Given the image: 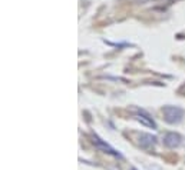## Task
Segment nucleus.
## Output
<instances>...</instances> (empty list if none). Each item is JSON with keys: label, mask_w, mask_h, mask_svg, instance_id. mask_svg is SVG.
Here are the masks:
<instances>
[{"label": "nucleus", "mask_w": 185, "mask_h": 170, "mask_svg": "<svg viewBox=\"0 0 185 170\" xmlns=\"http://www.w3.org/2000/svg\"><path fill=\"white\" fill-rule=\"evenodd\" d=\"M162 113H164V117L165 120L168 122V123H179L184 116V110L177 106H165L162 109Z\"/></svg>", "instance_id": "nucleus-1"}, {"label": "nucleus", "mask_w": 185, "mask_h": 170, "mask_svg": "<svg viewBox=\"0 0 185 170\" xmlns=\"http://www.w3.org/2000/svg\"><path fill=\"white\" fill-rule=\"evenodd\" d=\"M155 141H156V139L154 136H151V134H145V133H142L141 137H139V146L145 150H149L151 147H154Z\"/></svg>", "instance_id": "nucleus-2"}, {"label": "nucleus", "mask_w": 185, "mask_h": 170, "mask_svg": "<svg viewBox=\"0 0 185 170\" xmlns=\"http://www.w3.org/2000/svg\"><path fill=\"white\" fill-rule=\"evenodd\" d=\"M164 143L168 146V147L174 149V147H178V146H179L181 137H179V134H177V133H168L164 139Z\"/></svg>", "instance_id": "nucleus-3"}, {"label": "nucleus", "mask_w": 185, "mask_h": 170, "mask_svg": "<svg viewBox=\"0 0 185 170\" xmlns=\"http://www.w3.org/2000/svg\"><path fill=\"white\" fill-rule=\"evenodd\" d=\"M136 120L138 122H141V123H144L145 126H148V127H152V129H155V123H154L151 119H148L146 116H144V114H138L136 116Z\"/></svg>", "instance_id": "nucleus-4"}, {"label": "nucleus", "mask_w": 185, "mask_h": 170, "mask_svg": "<svg viewBox=\"0 0 185 170\" xmlns=\"http://www.w3.org/2000/svg\"><path fill=\"white\" fill-rule=\"evenodd\" d=\"M132 170H135V169H132Z\"/></svg>", "instance_id": "nucleus-5"}]
</instances>
